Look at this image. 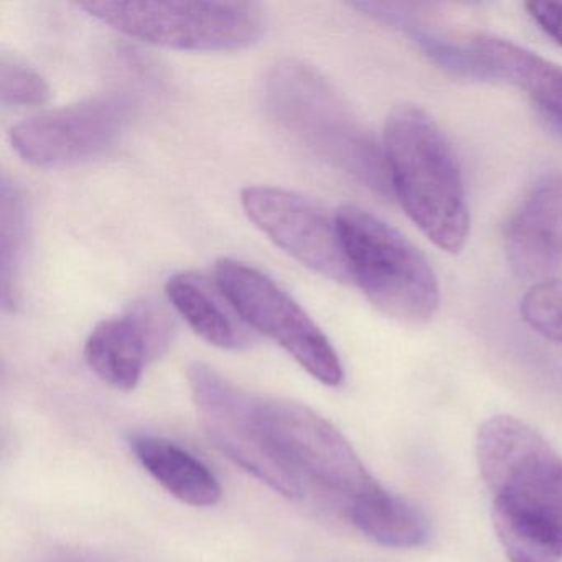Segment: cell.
I'll return each mask as SVG.
<instances>
[{
	"mask_svg": "<svg viewBox=\"0 0 562 562\" xmlns=\"http://www.w3.org/2000/svg\"><path fill=\"white\" fill-rule=\"evenodd\" d=\"M475 452L492 498L493 528L508 562H561V456L513 416L485 420Z\"/></svg>",
	"mask_w": 562,
	"mask_h": 562,
	"instance_id": "obj_1",
	"label": "cell"
},
{
	"mask_svg": "<svg viewBox=\"0 0 562 562\" xmlns=\"http://www.w3.org/2000/svg\"><path fill=\"white\" fill-rule=\"evenodd\" d=\"M387 182L414 225L443 251L459 252L470 232L465 187L452 146L414 104L391 111L384 126Z\"/></svg>",
	"mask_w": 562,
	"mask_h": 562,
	"instance_id": "obj_2",
	"label": "cell"
},
{
	"mask_svg": "<svg viewBox=\"0 0 562 562\" xmlns=\"http://www.w3.org/2000/svg\"><path fill=\"white\" fill-rule=\"evenodd\" d=\"M265 104L269 116L315 156L368 189H386V164L376 144L311 65L276 64L266 75Z\"/></svg>",
	"mask_w": 562,
	"mask_h": 562,
	"instance_id": "obj_3",
	"label": "cell"
},
{
	"mask_svg": "<svg viewBox=\"0 0 562 562\" xmlns=\"http://www.w3.org/2000/svg\"><path fill=\"white\" fill-rule=\"evenodd\" d=\"M335 220L351 279L368 301L400 324H427L439 308L440 289L423 252L360 206H341Z\"/></svg>",
	"mask_w": 562,
	"mask_h": 562,
	"instance_id": "obj_4",
	"label": "cell"
},
{
	"mask_svg": "<svg viewBox=\"0 0 562 562\" xmlns=\"http://www.w3.org/2000/svg\"><path fill=\"white\" fill-rule=\"evenodd\" d=\"M87 14L114 31L159 47L222 52L249 47L265 31L251 2H85Z\"/></svg>",
	"mask_w": 562,
	"mask_h": 562,
	"instance_id": "obj_5",
	"label": "cell"
},
{
	"mask_svg": "<svg viewBox=\"0 0 562 562\" xmlns=\"http://www.w3.org/2000/svg\"><path fill=\"white\" fill-rule=\"evenodd\" d=\"M256 419L272 452L299 479L348 506L381 488L344 434L312 407L284 397H256Z\"/></svg>",
	"mask_w": 562,
	"mask_h": 562,
	"instance_id": "obj_6",
	"label": "cell"
},
{
	"mask_svg": "<svg viewBox=\"0 0 562 562\" xmlns=\"http://www.w3.org/2000/svg\"><path fill=\"white\" fill-rule=\"evenodd\" d=\"M215 282L243 322L281 345L312 378L325 386L344 383V367L324 331L304 308L258 269L222 259Z\"/></svg>",
	"mask_w": 562,
	"mask_h": 562,
	"instance_id": "obj_7",
	"label": "cell"
},
{
	"mask_svg": "<svg viewBox=\"0 0 562 562\" xmlns=\"http://www.w3.org/2000/svg\"><path fill=\"white\" fill-rule=\"evenodd\" d=\"M187 380L196 413L216 449L285 498L302 496V480L262 436L256 419V397L202 361L190 364Z\"/></svg>",
	"mask_w": 562,
	"mask_h": 562,
	"instance_id": "obj_8",
	"label": "cell"
},
{
	"mask_svg": "<svg viewBox=\"0 0 562 562\" xmlns=\"http://www.w3.org/2000/svg\"><path fill=\"white\" fill-rule=\"evenodd\" d=\"M133 98L106 93L38 114L11 131L21 159L35 167H64L97 159L116 146L133 116Z\"/></svg>",
	"mask_w": 562,
	"mask_h": 562,
	"instance_id": "obj_9",
	"label": "cell"
},
{
	"mask_svg": "<svg viewBox=\"0 0 562 562\" xmlns=\"http://www.w3.org/2000/svg\"><path fill=\"white\" fill-rule=\"evenodd\" d=\"M241 205L248 218L295 261L324 278L351 282L337 220L314 202L288 190L249 187Z\"/></svg>",
	"mask_w": 562,
	"mask_h": 562,
	"instance_id": "obj_10",
	"label": "cell"
},
{
	"mask_svg": "<svg viewBox=\"0 0 562 562\" xmlns=\"http://www.w3.org/2000/svg\"><path fill=\"white\" fill-rule=\"evenodd\" d=\"M172 335L173 321L166 308L157 302H139L94 327L85 344V360L104 383L133 391L147 363L169 348Z\"/></svg>",
	"mask_w": 562,
	"mask_h": 562,
	"instance_id": "obj_11",
	"label": "cell"
},
{
	"mask_svg": "<svg viewBox=\"0 0 562 562\" xmlns=\"http://www.w3.org/2000/svg\"><path fill=\"white\" fill-rule=\"evenodd\" d=\"M506 258L526 281H554L562 274V173L539 180L519 203L505 229Z\"/></svg>",
	"mask_w": 562,
	"mask_h": 562,
	"instance_id": "obj_12",
	"label": "cell"
},
{
	"mask_svg": "<svg viewBox=\"0 0 562 562\" xmlns=\"http://www.w3.org/2000/svg\"><path fill=\"white\" fill-rule=\"evenodd\" d=\"M472 57L479 70L508 80L525 91L539 110L562 126L561 67L496 37H480L475 41Z\"/></svg>",
	"mask_w": 562,
	"mask_h": 562,
	"instance_id": "obj_13",
	"label": "cell"
},
{
	"mask_svg": "<svg viewBox=\"0 0 562 562\" xmlns=\"http://www.w3.org/2000/svg\"><path fill=\"white\" fill-rule=\"evenodd\" d=\"M131 450L143 469L186 505L206 508L222 499V486L212 470L177 443L162 437L134 436Z\"/></svg>",
	"mask_w": 562,
	"mask_h": 562,
	"instance_id": "obj_14",
	"label": "cell"
},
{
	"mask_svg": "<svg viewBox=\"0 0 562 562\" xmlns=\"http://www.w3.org/2000/svg\"><path fill=\"white\" fill-rule=\"evenodd\" d=\"M166 294L190 328L206 344L223 350H236L248 344V334L238 324L239 315L216 282L212 284L196 272H180L167 281Z\"/></svg>",
	"mask_w": 562,
	"mask_h": 562,
	"instance_id": "obj_15",
	"label": "cell"
},
{
	"mask_svg": "<svg viewBox=\"0 0 562 562\" xmlns=\"http://www.w3.org/2000/svg\"><path fill=\"white\" fill-rule=\"evenodd\" d=\"M348 516L358 531L386 548H419L430 538L427 516L383 486L348 506Z\"/></svg>",
	"mask_w": 562,
	"mask_h": 562,
	"instance_id": "obj_16",
	"label": "cell"
},
{
	"mask_svg": "<svg viewBox=\"0 0 562 562\" xmlns=\"http://www.w3.org/2000/svg\"><path fill=\"white\" fill-rule=\"evenodd\" d=\"M0 262L2 305L14 311L21 301L22 276L29 243V205L21 187L4 176L0 199Z\"/></svg>",
	"mask_w": 562,
	"mask_h": 562,
	"instance_id": "obj_17",
	"label": "cell"
},
{
	"mask_svg": "<svg viewBox=\"0 0 562 562\" xmlns=\"http://www.w3.org/2000/svg\"><path fill=\"white\" fill-rule=\"evenodd\" d=\"M519 312L532 330L562 345V279L532 285L522 297Z\"/></svg>",
	"mask_w": 562,
	"mask_h": 562,
	"instance_id": "obj_18",
	"label": "cell"
},
{
	"mask_svg": "<svg viewBox=\"0 0 562 562\" xmlns=\"http://www.w3.org/2000/svg\"><path fill=\"white\" fill-rule=\"evenodd\" d=\"M0 97L11 106H38L47 103L50 88L41 74L15 57L0 61Z\"/></svg>",
	"mask_w": 562,
	"mask_h": 562,
	"instance_id": "obj_19",
	"label": "cell"
},
{
	"mask_svg": "<svg viewBox=\"0 0 562 562\" xmlns=\"http://www.w3.org/2000/svg\"><path fill=\"white\" fill-rule=\"evenodd\" d=\"M525 8L532 21L562 47V2H528Z\"/></svg>",
	"mask_w": 562,
	"mask_h": 562,
	"instance_id": "obj_20",
	"label": "cell"
}]
</instances>
